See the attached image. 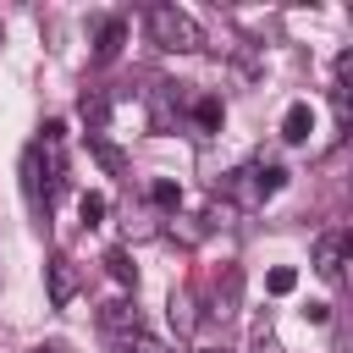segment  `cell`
Segmentation results:
<instances>
[{"instance_id":"cell-1","label":"cell","mask_w":353,"mask_h":353,"mask_svg":"<svg viewBox=\"0 0 353 353\" xmlns=\"http://www.w3.org/2000/svg\"><path fill=\"white\" fill-rule=\"evenodd\" d=\"M143 28H149V44H154V50H171V55L204 50V28H199L182 6H149V11H143Z\"/></svg>"},{"instance_id":"cell-2","label":"cell","mask_w":353,"mask_h":353,"mask_svg":"<svg viewBox=\"0 0 353 353\" xmlns=\"http://www.w3.org/2000/svg\"><path fill=\"white\" fill-rule=\"evenodd\" d=\"M77 287H83V270H77L66 254H50V259H44V292H50V309H72Z\"/></svg>"},{"instance_id":"cell-3","label":"cell","mask_w":353,"mask_h":353,"mask_svg":"<svg viewBox=\"0 0 353 353\" xmlns=\"http://www.w3.org/2000/svg\"><path fill=\"white\" fill-rule=\"evenodd\" d=\"M342 265H347V232L336 226V232H320L314 237V270L325 276V281H342Z\"/></svg>"},{"instance_id":"cell-4","label":"cell","mask_w":353,"mask_h":353,"mask_svg":"<svg viewBox=\"0 0 353 353\" xmlns=\"http://www.w3.org/2000/svg\"><path fill=\"white\" fill-rule=\"evenodd\" d=\"M99 331H105L110 342H127V336L143 331V320H138V309H132L127 298H110V303L99 309Z\"/></svg>"},{"instance_id":"cell-5","label":"cell","mask_w":353,"mask_h":353,"mask_svg":"<svg viewBox=\"0 0 353 353\" xmlns=\"http://www.w3.org/2000/svg\"><path fill=\"white\" fill-rule=\"evenodd\" d=\"M176 116H182V94H176V83H154V88H149V127H154V132H171Z\"/></svg>"},{"instance_id":"cell-6","label":"cell","mask_w":353,"mask_h":353,"mask_svg":"<svg viewBox=\"0 0 353 353\" xmlns=\"http://www.w3.org/2000/svg\"><path fill=\"white\" fill-rule=\"evenodd\" d=\"M188 121H193V132H199V138H210V132H221L226 105H221L215 94H193V99H188Z\"/></svg>"},{"instance_id":"cell-7","label":"cell","mask_w":353,"mask_h":353,"mask_svg":"<svg viewBox=\"0 0 353 353\" xmlns=\"http://www.w3.org/2000/svg\"><path fill=\"white\" fill-rule=\"evenodd\" d=\"M165 314H171L176 336H193V325H199V298H193L188 287H171V298H165Z\"/></svg>"},{"instance_id":"cell-8","label":"cell","mask_w":353,"mask_h":353,"mask_svg":"<svg viewBox=\"0 0 353 353\" xmlns=\"http://www.w3.org/2000/svg\"><path fill=\"white\" fill-rule=\"evenodd\" d=\"M121 44H127V22H121V17H105L99 33H94V61H116Z\"/></svg>"},{"instance_id":"cell-9","label":"cell","mask_w":353,"mask_h":353,"mask_svg":"<svg viewBox=\"0 0 353 353\" xmlns=\"http://www.w3.org/2000/svg\"><path fill=\"white\" fill-rule=\"evenodd\" d=\"M309 132H314V105H309V99L287 105V116H281V138H287V143H309Z\"/></svg>"},{"instance_id":"cell-10","label":"cell","mask_w":353,"mask_h":353,"mask_svg":"<svg viewBox=\"0 0 353 353\" xmlns=\"http://www.w3.org/2000/svg\"><path fill=\"white\" fill-rule=\"evenodd\" d=\"M237 298H243V270H226L221 287H215V298H210V314L215 320H232L237 314Z\"/></svg>"},{"instance_id":"cell-11","label":"cell","mask_w":353,"mask_h":353,"mask_svg":"<svg viewBox=\"0 0 353 353\" xmlns=\"http://www.w3.org/2000/svg\"><path fill=\"white\" fill-rule=\"evenodd\" d=\"M176 243H188V248H199L204 237H210V226H204V215H171V226H165Z\"/></svg>"},{"instance_id":"cell-12","label":"cell","mask_w":353,"mask_h":353,"mask_svg":"<svg viewBox=\"0 0 353 353\" xmlns=\"http://www.w3.org/2000/svg\"><path fill=\"white\" fill-rule=\"evenodd\" d=\"M105 270H110L116 287H138V265L127 259V248H110V254H105Z\"/></svg>"},{"instance_id":"cell-13","label":"cell","mask_w":353,"mask_h":353,"mask_svg":"<svg viewBox=\"0 0 353 353\" xmlns=\"http://www.w3.org/2000/svg\"><path fill=\"white\" fill-rule=\"evenodd\" d=\"M149 199H154L160 210H171V215H176V210H182V182H171V176H154V182H149Z\"/></svg>"},{"instance_id":"cell-14","label":"cell","mask_w":353,"mask_h":353,"mask_svg":"<svg viewBox=\"0 0 353 353\" xmlns=\"http://www.w3.org/2000/svg\"><path fill=\"white\" fill-rule=\"evenodd\" d=\"M292 287H298V270H292V265H276V270L265 276V292H270V298H287Z\"/></svg>"},{"instance_id":"cell-15","label":"cell","mask_w":353,"mask_h":353,"mask_svg":"<svg viewBox=\"0 0 353 353\" xmlns=\"http://www.w3.org/2000/svg\"><path fill=\"white\" fill-rule=\"evenodd\" d=\"M116 353H176V347H165L160 336H149V331H138V336H127V342H116Z\"/></svg>"},{"instance_id":"cell-16","label":"cell","mask_w":353,"mask_h":353,"mask_svg":"<svg viewBox=\"0 0 353 353\" xmlns=\"http://www.w3.org/2000/svg\"><path fill=\"white\" fill-rule=\"evenodd\" d=\"M77 215H83V226H99L105 221V193H83L77 199Z\"/></svg>"},{"instance_id":"cell-17","label":"cell","mask_w":353,"mask_h":353,"mask_svg":"<svg viewBox=\"0 0 353 353\" xmlns=\"http://www.w3.org/2000/svg\"><path fill=\"white\" fill-rule=\"evenodd\" d=\"M254 353H281V347H276V331H270V320H259V325H254Z\"/></svg>"},{"instance_id":"cell-18","label":"cell","mask_w":353,"mask_h":353,"mask_svg":"<svg viewBox=\"0 0 353 353\" xmlns=\"http://www.w3.org/2000/svg\"><path fill=\"white\" fill-rule=\"evenodd\" d=\"M303 314H309V320H314V325H325V320H331V303H309V309H303Z\"/></svg>"},{"instance_id":"cell-19","label":"cell","mask_w":353,"mask_h":353,"mask_svg":"<svg viewBox=\"0 0 353 353\" xmlns=\"http://www.w3.org/2000/svg\"><path fill=\"white\" fill-rule=\"evenodd\" d=\"M33 353H66V347H61V342H44V347H33Z\"/></svg>"},{"instance_id":"cell-20","label":"cell","mask_w":353,"mask_h":353,"mask_svg":"<svg viewBox=\"0 0 353 353\" xmlns=\"http://www.w3.org/2000/svg\"><path fill=\"white\" fill-rule=\"evenodd\" d=\"M215 353H221V347H215Z\"/></svg>"},{"instance_id":"cell-21","label":"cell","mask_w":353,"mask_h":353,"mask_svg":"<svg viewBox=\"0 0 353 353\" xmlns=\"http://www.w3.org/2000/svg\"><path fill=\"white\" fill-rule=\"evenodd\" d=\"M0 39H6V33H0Z\"/></svg>"}]
</instances>
